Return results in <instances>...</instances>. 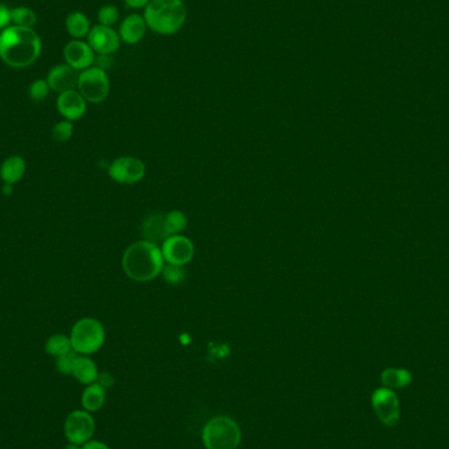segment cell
Masks as SVG:
<instances>
[{
    "mask_svg": "<svg viewBox=\"0 0 449 449\" xmlns=\"http://www.w3.org/2000/svg\"><path fill=\"white\" fill-rule=\"evenodd\" d=\"M146 31H147V24L143 15L131 13L120 24L118 35L121 41H124L125 44L136 45L145 37Z\"/></svg>",
    "mask_w": 449,
    "mask_h": 449,
    "instance_id": "obj_15",
    "label": "cell"
},
{
    "mask_svg": "<svg viewBox=\"0 0 449 449\" xmlns=\"http://www.w3.org/2000/svg\"><path fill=\"white\" fill-rule=\"evenodd\" d=\"M78 90L85 99V101L99 104L104 101L111 90L109 78L106 71L101 70L96 66L88 67L79 74Z\"/></svg>",
    "mask_w": 449,
    "mask_h": 449,
    "instance_id": "obj_6",
    "label": "cell"
},
{
    "mask_svg": "<svg viewBox=\"0 0 449 449\" xmlns=\"http://www.w3.org/2000/svg\"><path fill=\"white\" fill-rule=\"evenodd\" d=\"M65 449H82V448H79V446H76V444H71L70 443V444H69V446H67V447H66V448Z\"/></svg>",
    "mask_w": 449,
    "mask_h": 449,
    "instance_id": "obj_36",
    "label": "cell"
},
{
    "mask_svg": "<svg viewBox=\"0 0 449 449\" xmlns=\"http://www.w3.org/2000/svg\"><path fill=\"white\" fill-rule=\"evenodd\" d=\"M76 356L78 354L72 350L69 354H62V356L57 357V369L59 372L63 375H71Z\"/></svg>",
    "mask_w": 449,
    "mask_h": 449,
    "instance_id": "obj_28",
    "label": "cell"
},
{
    "mask_svg": "<svg viewBox=\"0 0 449 449\" xmlns=\"http://www.w3.org/2000/svg\"><path fill=\"white\" fill-rule=\"evenodd\" d=\"M124 271L136 281H150L165 267V258L158 245L141 240L131 245L122 258Z\"/></svg>",
    "mask_w": 449,
    "mask_h": 449,
    "instance_id": "obj_2",
    "label": "cell"
},
{
    "mask_svg": "<svg viewBox=\"0 0 449 449\" xmlns=\"http://www.w3.org/2000/svg\"><path fill=\"white\" fill-rule=\"evenodd\" d=\"M12 186H13V184H8V183H4V186H3V193H4V195H7V196H8V195H11L12 190H13V188H12Z\"/></svg>",
    "mask_w": 449,
    "mask_h": 449,
    "instance_id": "obj_35",
    "label": "cell"
},
{
    "mask_svg": "<svg viewBox=\"0 0 449 449\" xmlns=\"http://www.w3.org/2000/svg\"><path fill=\"white\" fill-rule=\"evenodd\" d=\"M146 167L141 159L133 156H121L109 165L108 174L121 184H134L145 177Z\"/></svg>",
    "mask_w": 449,
    "mask_h": 449,
    "instance_id": "obj_9",
    "label": "cell"
},
{
    "mask_svg": "<svg viewBox=\"0 0 449 449\" xmlns=\"http://www.w3.org/2000/svg\"><path fill=\"white\" fill-rule=\"evenodd\" d=\"M45 351L50 356H54V357L69 354L70 351H72L70 338H67L66 335H62V334H56V335L50 336L45 344Z\"/></svg>",
    "mask_w": 449,
    "mask_h": 449,
    "instance_id": "obj_22",
    "label": "cell"
},
{
    "mask_svg": "<svg viewBox=\"0 0 449 449\" xmlns=\"http://www.w3.org/2000/svg\"><path fill=\"white\" fill-rule=\"evenodd\" d=\"M71 375L76 378L81 384L90 385V384H94L97 381L99 370H97V366L95 364L94 360H91L85 354H82V356H76Z\"/></svg>",
    "mask_w": 449,
    "mask_h": 449,
    "instance_id": "obj_18",
    "label": "cell"
},
{
    "mask_svg": "<svg viewBox=\"0 0 449 449\" xmlns=\"http://www.w3.org/2000/svg\"><path fill=\"white\" fill-rule=\"evenodd\" d=\"M66 29H67L69 35H72L76 40H81L83 37L88 35L90 31H91V25H90L88 17L84 13L72 12L66 19Z\"/></svg>",
    "mask_w": 449,
    "mask_h": 449,
    "instance_id": "obj_21",
    "label": "cell"
},
{
    "mask_svg": "<svg viewBox=\"0 0 449 449\" xmlns=\"http://www.w3.org/2000/svg\"><path fill=\"white\" fill-rule=\"evenodd\" d=\"M82 449H111L103 441L99 440H90L85 444H83Z\"/></svg>",
    "mask_w": 449,
    "mask_h": 449,
    "instance_id": "obj_33",
    "label": "cell"
},
{
    "mask_svg": "<svg viewBox=\"0 0 449 449\" xmlns=\"http://www.w3.org/2000/svg\"><path fill=\"white\" fill-rule=\"evenodd\" d=\"M12 23L11 10L6 6L0 3V29H6L10 26Z\"/></svg>",
    "mask_w": 449,
    "mask_h": 449,
    "instance_id": "obj_31",
    "label": "cell"
},
{
    "mask_svg": "<svg viewBox=\"0 0 449 449\" xmlns=\"http://www.w3.org/2000/svg\"><path fill=\"white\" fill-rule=\"evenodd\" d=\"M162 275L165 277V281L172 285L180 284L186 279V270L183 266H175V264H167L162 270Z\"/></svg>",
    "mask_w": 449,
    "mask_h": 449,
    "instance_id": "obj_25",
    "label": "cell"
},
{
    "mask_svg": "<svg viewBox=\"0 0 449 449\" xmlns=\"http://www.w3.org/2000/svg\"><path fill=\"white\" fill-rule=\"evenodd\" d=\"M162 254L168 264L186 266L195 255V246L187 236H171L162 243Z\"/></svg>",
    "mask_w": 449,
    "mask_h": 449,
    "instance_id": "obj_10",
    "label": "cell"
},
{
    "mask_svg": "<svg viewBox=\"0 0 449 449\" xmlns=\"http://www.w3.org/2000/svg\"><path fill=\"white\" fill-rule=\"evenodd\" d=\"M72 350L76 354H88L97 352L106 341V331L101 325L95 318H83L78 320L70 335Z\"/></svg>",
    "mask_w": 449,
    "mask_h": 449,
    "instance_id": "obj_5",
    "label": "cell"
},
{
    "mask_svg": "<svg viewBox=\"0 0 449 449\" xmlns=\"http://www.w3.org/2000/svg\"><path fill=\"white\" fill-rule=\"evenodd\" d=\"M97 19H99L100 25H106V26L115 25L120 19V12H118L117 7L111 6V4L101 7L97 13Z\"/></svg>",
    "mask_w": 449,
    "mask_h": 449,
    "instance_id": "obj_26",
    "label": "cell"
},
{
    "mask_svg": "<svg viewBox=\"0 0 449 449\" xmlns=\"http://www.w3.org/2000/svg\"><path fill=\"white\" fill-rule=\"evenodd\" d=\"M63 56L75 70H85L88 67H92L95 63V51L92 47L88 45V42H84L81 40L71 41L63 50Z\"/></svg>",
    "mask_w": 449,
    "mask_h": 449,
    "instance_id": "obj_12",
    "label": "cell"
},
{
    "mask_svg": "<svg viewBox=\"0 0 449 449\" xmlns=\"http://www.w3.org/2000/svg\"><path fill=\"white\" fill-rule=\"evenodd\" d=\"M112 63H113L112 54H97V57H95V66L101 70L106 71L111 69Z\"/></svg>",
    "mask_w": 449,
    "mask_h": 449,
    "instance_id": "obj_30",
    "label": "cell"
},
{
    "mask_svg": "<svg viewBox=\"0 0 449 449\" xmlns=\"http://www.w3.org/2000/svg\"><path fill=\"white\" fill-rule=\"evenodd\" d=\"M372 409L382 425L394 427L401 419V403L397 393L388 388H377L370 397Z\"/></svg>",
    "mask_w": 449,
    "mask_h": 449,
    "instance_id": "obj_7",
    "label": "cell"
},
{
    "mask_svg": "<svg viewBox=\"0 0 449 449\" xmlns=\"http://www.w3.org/2000/svg\"><path fill=\"white\" fill-rule=\"evenodd\" d=\"M12 23L23 28H32L35 24V12L26 7H16L11 10Z\"/></svg>",
    "mask_w": 449,
    "mask_h": 449,
    "instance_id": "obj_24",
    "label": "cell"
},
{
    "mask_svg": "<svg viewBox=\"0 0 449 449\" xmlns=\"http://www.w3.org/2000/svg\"><path fill=\"white\" fill-rule=\"evenodd\" d=\"M41 53V40L32 28L10 25L0 33V57L12 67H26Z\"/></svg>",
    "mask_w": 449,
    "mask_h": 449,
    "instance_id": "obj_1",
    "label": "cell"
},
{
    "mask_svg": "<svg viewBox=\"0 0 449 449\" xmlns=\"http://www.w3.org/2000/svg\"><path fill=\"white\" fill-rule=\"evenodd\" d=\"M99 385H101L104 389H108V388H112L113 386V376L108 372H103V373H99L97 376V381H96Z\"/></svg>",
    "mask_w": 449,
    "mask_h": 449,
    "instance_id": "obj_32",
    "label": "cell"
},
{
    "mask_svg": "<svg viewBox=\"0 0 449 449\" xmlns=\"http://www.w3.org/2000/svg\"><path fill=\"white\" fill-rule=\"evenodd\" d=\"M49 90H50V87H49L47 81H35L29 87V95L35 101H41V100L47 99Z\"/></svg>",
    "mask_w": 449,
    "mask_h": 449,
    "instance_id": "obj_29",
    "label": "cell"
},
{
    "mask_svg": "<svg viewBox=\"0 0 449 449\" xmlns=\"http://www.w3.org/2000/svg\"><path fill=\"white\" fill-rule=\"evenodd\" d=\"M95 434V421L91 413L75 410L65 421V435L69 443L83 446L90 441Z\"/></svg>",
    "mask_w": 449,
    "mask_h": 449,
    "instance_id": "obj_8",
    "label": "cell"
},
{
    "mask_svg": "<svg viewBox=\"0 0 449 449\" xmlns=\"http://www.w3.org/2000/svg\"><path fill=\"white\" fill-rule=\"evenodd\" d=\"M26 170V163L22 156H10L0 167V177L4 183L15 184L22 180Z\"/></svg>",
    "mask_w": 449,
    "mask_h": 449,
    "instance_id": "obj_20",
    "label": "cell"
},
{
    "mask_svg": "<svg viewBox=\"0 0 449 449\" xmlns=\"http://www.w3.org/2000/svg\"><path fill=\"white\" fill-rule=\"evenodd\" d=\"M74 126L70 121H62L58 122L53 129V138L57 142H67L72 136Z\"/></svg>",
    "mask_w": 449,
    "mask_h": 449,
    "instance_id": "obj_27",
    "label": "cell"
},
{
    "mask_svg": "<svg viewBox=\"0 0 449 449\" xmlns=\"http://www.w3.org/2000/svg\"><path fill=\"white\" fill-rule=\"evenodd\" d=\"M142 233L147 242L154 245L163 243L168 238L165 233V215L161 213L150 214L142 224Z\"/></svg>",
    "mask_w": 449,
    "mask_h": 449,
    "instance_id": "obj_17",
    "label": "cell"
},
{
    "mask_svg": "<svg viewBox=\"0 0 449 449\" xmlns=\"http://www.w3.org/2000/svg\"><path fill=\"white\" fill-rule=\"evenodd\" d=\"M143 17L154 33L177 35L187 20V8L183 0H150Z\"/></svg>",
    "mask_w": 449,
    "mask_h": 449,
    "instance_id": "obj_3",
    "label": "cell"
},
{
    "mask_svg": "<svg viewBox=\"0 0 449 449\" xmlns=\"http://www.w3.org/2000/svg\"><path fill=\"white\" fill-rule=\"evenodd\" d=\"M87 42L96 54H113L120 47L121 38L112 26L96 25L87 35Z\"/></svg>",
    "mask_w": 449,
    "mask_h": 449,
    "instance_id": "obj_11",
    "label": "cell"
},
{
    "mask_svg": "<svg viewBox=\"0 0 449 449\" xmlns=\"http://www.w3.org/2000/svg\"><path fill=\"white\" fill-rule=\"evenodd\" d=\"M165 233L167 236H177L187 226V217L184 213L172 211L165 215Z\"/></svg>",
    "mask_w": 449,
    "mask_h": 449,
    "instance_id": "obj_23",
    "label": "cell"
},
{
    "mask_svg": "<svg viewBox=\"0 0 449 449\" xmlns=\"http://www.w3.org/2000/svg\"><path fill=\"white\" fill-rule=\"evenodd\" d=\"M106 403V389L97 382L87 385L82 394L83 409L88 413L99 411Z\"/></svg>",
    "mask_w": 449,
    "mask_h": 449,
    "instance_id": "obj_19",
    "label": "cell"
},
{
    "mask_svg": "<svg viewBox=\"0 0 449 449\" xmlns=\"http://www.w3.org/2000/svg\"><path fill=\"white\" fill-rule=\"evenodd\" d=\"M125 4L130 7V8H134V10H138V8H145L150 0H124Z\"/></svg>",
    "mask_w": 449,
    "mask_h": 449,
    "instance_id": "obj_34",
    "label": "cell"
},
{
    "mask_svg": "<svg viewBox=\"0 0 449 449\" xmlns=\"http://www.w3.org/2000/svg\"><path fill=\"white\" fill-rule=\"evenodd\" d=\"M379 379L384 388L395 391L407 388L413 382V373L406 368L390 366L382 370Z\"/></svg>",
    "mask_w": 449,
    "mask_h": 449,
    "instance_id": "obj_16",
    "label": "cell"
},
{
    "mask_svg": "<svg viewBox=\"0 0 449 449\" xmlns=\"http://www.w3.org/2000/svg\"><path fill=\"white\" fill-rule=\"evenodd\" d=\"M57 108L59 113L67 121H75L83 117L87 109V104H85V99L79 91L71 90L59 94Z\"/></svg>",
    "mask_w": 449,
    "mask_h": 449,
    "instance_id": "obj_14",
    "label": "cell"
},
{
    "mask_svg": "<svg viewBox=\"0 0 449 449\" xmlns=\"http://www.w3.org/2000/svg\"><path fill=\"white\" fill-rule=\"evenodd\" d=\"M240 440L242 431L229 416H215L202 430V443L206 449H236Z\"/></svg>",
    "mask_w": 449,
    "mask_h": 449,
    "instance_id": "obj_4",
    "label": "cell"
},
{
    "mask_svg": "<svg viewBox=\"0 0 449 449\" xmlns=\"http://www.w3.org/2000/svg\"><path fill=\"white\" fill-rule=\"evenodd\" d=\"M79 74L81 72L71 67L70 65H58L50 70L47 82L51 90L62 94L78 87Z\"/></svg>",
    "mask_w": 449,
    "mask_h": 449,
    "instance_id": "obj_13",
    "label": "cell"
}]
</instances>
